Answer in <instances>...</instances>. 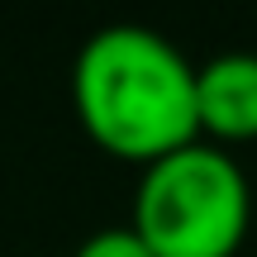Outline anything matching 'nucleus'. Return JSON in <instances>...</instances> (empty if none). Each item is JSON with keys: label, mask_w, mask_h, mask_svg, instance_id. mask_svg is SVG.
<instances>
[{"label": "nucleus", "mask_w": 257, "mask_h": 257, "mask_svg": "<svg viewBox=\"0 0 257 257\" xmlns=\"http://www.w3.org/2000/svg\"><path fill=\"white\" fill-rule=\"evenodd\" d=\"M72 110L86 138L119 162H157L200 138L195 67L148 24H105L72 62Z\"/></svg>", "instance_id": "1"}, {"label": "nucleus", "mask_w": 257, "mask_h": 257, "mask_svg": "<svg viewBox=\"0 0 257 257\" xmlns=\"http://www.w3.org/2000/svg\"><path fill=\"white\" fill-rule=\"evenodd\" d=\"M252 224L248 172L219 143H195L143 167L134 229L153 257H233Z\"/></svg>", "instance_id": "2"}, {"label": "nucleus", "mask_w": 257, "mask_h": 257, "mask_svg": "<svg viewBox=\"0 0 257 257\" xmlns=\"http://www.w3.org/2000/svg\"><path fill=\"white\" fill-rule=\"evenodd\" d=\"M195 119L219 143L257 138V53H214L195 67Z\"/></svg>", "instance_id": "3"}, {"label": "nucleus", "mask_w": 257, "mask_h": 257, "mask_svg": "<svg viewBox=\"0 0 257 257\" xmlns=\"http://www.w3.org/2000/svg\"><path fill=\"white\" fill-rule=\"evenodd\" d=\"M72 257H153V248L138 238L134 224H110V229H95L91 238H81Z\"/></svg>", "instance_id": "4"}]
</instances>
